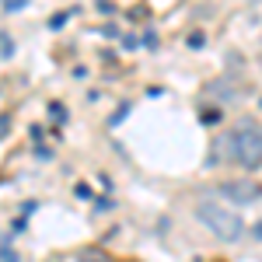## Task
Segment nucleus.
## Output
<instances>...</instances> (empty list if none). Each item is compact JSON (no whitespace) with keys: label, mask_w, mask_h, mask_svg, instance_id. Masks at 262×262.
Segmentation results:
<instances>
[{"label":"nucleus","mask_w":262,"mask_h":262,"mask_svg":"<svg viewBox=\"0 0 262 262\" xmlns=\"http://www.w3.org/2000/svg\"><path fill=\"white\" fill-rule=\"evenodd\" d=\"M196 221H200L213 238H221V242H227V245L242 242V234H245L242 213H238L234 206L221 203V200H203L200 206H196Z\"/></svg>","instance_id":"2"},{"label":"nucleus","mask_w":262,"mask_h":262,"mask_svg":"<svg viewBox=\"0 0 262 262\" xmlns=\"http://www.w3.org/2000/svg\"><path fill=\"white\" fill-rule=\"evenodd\" d=\"M217 147H221V154L227 158V161H234V164H242V168H248V171H255V168L262 164V126L242 122V126H234Z\"/></svg>","instance_id":"1"},{"label":"nucleus","mask_w":262,"mask_h":262,"mask_svg":"<svg viewBox=\"0 0 262 262\" xmlns=\"http://www.w3.org/2000/svg\"><path fill=\"white\" fill-rule=\"evenodd\" d=\"M18 4H25V0H7V11H18Z\"/></svg>","instance_id":"4"},{"label":"nucleus","mask_w":262,"mask_h":262,"mask_svg":"<svg viewBox=\"0 0 262 262\" xmlns=\"http://www.w3.org/2000/svg\"><path fill=\"white\" fill-rule=\"evenodd\" d=\"M221 196L227 203H252L262 196V185L252 179H238V182H224L221 185Z\"/></svg>","instance_id":"3"}]
</instances>
